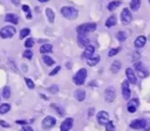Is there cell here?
Masks as SVG:
<instances>
[{"label":"cell","mask_w":150,"mask_h":131,"mask_svg":"<svg viewBox=\"0 0 150 131\" xmlns=\"http://www.w3.org/2000/svg\"><path fill=\"white\" fill-rule=\"evenodd\" d=\"M61 14L69 20H74L79 15V11L73 6H64L61 9Z\"/></svg>","instance_id":"6da1fadb"},{"label":"cell","mask_w":150,"mask_h":131,"mask_svg":"<svg viewBox=\"0 0 150 131\" xmlns=\"http://www.w3.org/2000/svg\"><path fill=\"white\" fill-rule=\"evenodd\" d=\"M96 23L81 24V25H79L76 28L78 33H81V34H87L91 32L96 31Z\"/></svg>","instance_id":"7a4b0ae2"},{"label":"cell","mask_w":150,"mask_h":131,"mask_svg":"<svg viewBox=\"0 0 150 131\" xmlns=\"http://www.w3.org/2000/svg\"><path fill=\"white\" fill-rule=\"evenodd\" d=\"M87 76V71L86 69L82 68V69L79 70L73 77V82L75 83V85L82 86L85 83Z\"/></svg>","instance_id":"3957f363"},{"label":"cell","mask_w":150,"mask_h":131,"mask_svg":"<svg viewBox=\"0 0 150 131\" xmlns=\"http://www.w3.org/2000/svg\"><path fill=\"white\" fill-rule=\"evenodd\" d=\"M16 33V29L11 26H6L0 30V37L3 39H8L13 37Z\"/></svg>","instance_id":"277c9868"},{"label":"cell","mask_w":150,"mask_h":131,"mask_svg":"<svg viewBox=\"0 0 150 131\" xmlns=\"http://www.w3.org/2000/svg\"><path fill=\"white\" fill-rule=\"evenodd\" d=\"M120 19H121V22L124 24V25H129V24L132 22L133 15H132L131 11L128 8H124L122 11V13L120 14Z\"/></svg>","instance_id":"5b68a950"},{"label":"cell","mask_w":150,"mask_h":131,"mask_svg":"<svg viewBox=\"0 0 150 131\" xmlns=\"http://www.w3.org/2000/svg\"><path fill=\"white\" fill-rule=\"evenodd\" d=\"M134 68H135V70H136L138 76H139L140 78H146L148 75L147 70V69H146V67H145L143 63H141V62L135 63H134Z\"/></svg>","instance_id":"8992f818"},{"label":"cell","mask_w":150,"mask_h":131,"mask_svg":"<svg viewBox=\"0 0 150 131\" xmlns=\"http://www.w3.org/2000/svg\"><path fill=\"white\" fill-rule=\"evenodd\" d=\"M96 119H97V122L100 125L106 126V124L110 122V115L106 111L102 110L97 114Z\"/></svg>","instance_id":"52a82bcc"},{"label":"cell","mask_w":150,"mask_h":131,"mask_svg":"<svg viewBox=\"0 0 150 131\" xmlns=\"http://www.w3.org/2000/svg\"><path fill=\"white\" fill-rule=\"evenodd\" d=\"M116 98V90L112 86H109L104 91V100L108 103H111Z\"/></svg>","instance_id":"ba28073f"},{"label":"cell","mask_w":150,"mask_h":131,"mask_svg":"<svg viewBox=\"0 0 150 131\" xmlns=\"http://www.w3.org/2000/svg\"><path fill=\"white\" fill-rule=\"evenodd\" d=\"M56 119L53 117V116H46L42 122V127L43 129L45 130H48V129H50L51 128H53L56 124Z\"/></svg>","instance_id":"9c48e42d"},{"label":"cell","mask_w":150,"mask_h":131,"mask_svg":"<svg viewBox=\"0 0 150 131\" xmlns=\"http://www.w3.org/2000/svg\"><path fill=\"white\" fill-rule=\"evenodd\" d=\"M122 94H123V98L125 100H128L131 97V90L129 86V81L128 80H124L122 83Z\"/></svg>","instance_id":"30bf717a"},{"label":"cell","mask_w":150,"mask_h":131,"mask_svg":"<svg viewBox=\"0 0 150 131\" xmlns=\"http://www.w3.org/2000/svg\"><path fill=\"white\" fill-rule=\"evenodd\" d=\"M147 124V121L145 119H136V120H133L131 123H130V128H133V129H142L145 128Z\"/></svg>","instance_id":"8fae6325"},{"label":"cell","mask_w":150,"mask_h":131,"mask_svg":"<svg viewBox=\"0 0 150 131\" xmlns=\"http://www.w3.org/2000/svg\"><path fill=\"white\" fill-rule=\"evenodd\" d=\"M77 42L80 47H86L87 45H89V39L87 37V34L78 33Z\"/></svg>","instance_id":"7c38bea8"},{"label":"cell","mask_w":150,"mask_h":131,"mask_svg":"<svg viewBox=\"0 0 150 131\" xmlns=\"http://www.w3.org/2000/svg\"><path fill=\"white\" fill-rule=\"evenodd\" d=\"M125 75L127 78V80L129 81L130 84L135 85L137 83V77L134 73V71L132 68H127L125 70Z\"/></svg>","instance_id":"4fadbf2b"},{"label":"cell","mask_w":150,"mask_h":131,"mask_svg":"<svg viewBox=\"0 0 150 131\" xmlns=\"http://www.w3.org/2000/svg\"><path fill=\"white\" fill-rule=\"evenodd\" d=\"M73 126V118H66L65 120L61 123L60 131H69Z\"/></svg>","instance_id":"5bb4252c"},{"label":"cell","mask_w":150,"mask_h":131,"mask_svg":"<svg viewBox=\"0 0 150 131\" xmlns=\"http://www.w3.org/2000/svg\"><path fill=\"white\" fill-rule=\"evenodd\" d=\"M138 106H139V100L137 99H133L127 104V111L131 114H133L137 111Z\"/></svg>","instance_id":"9a60e30c"},{"label":"cell","mask_w":150,"mask_h":131,"mask_svg":"<svg viewBox=\"0 0 150 131\" xmlns=\"http://www.w3.org/2000/svg\"><path fill=\"white\" fill-rule=\"evenodd\" d=\"M94 54H95V47L93 45L89 44L85 47V50L82 54V57L85 59H88V58L93 56Z\"/></svg>","instance_id":"2e32d148"},{"label":"cell","mask_w":150,"mask_h":131,"mask_svg":"<svg viewBox=\"0 0 150 131\" xmlns=\"http://www.w3.org/2000/svg\"><path fill=\"white\" fill-rule=\"evenodd\" d=\"M147 42V38L144 36V35H140L136 38V40L134 41V46L137 49H141L145 46Z\"/></svg>","instance_id":"e0dca14e"},{"label":"cell","mask_w":150,"mask_h":131,"mask_svg":"<svg viewBox=\"0 0 150 131\" xmlns=\"http://www.w3.org/2000/svg\"><path fill=\"white\" fill-rule=\"evenodd\" d=\"M74 97L75 99L79 101V102H81L85 100L86 98V92L83 90V89H78L75 91L74 92Z\"/></svg>","instance_id":"ac0fdd59"},{"label":"cell","mask_w":150,"mask_h":131,"mask_svg":"<svg viewBox=\"0 0 150 131\" xmlns=\"http://www.w3.org/2000/svg\"><path fill=\"white\" fill-rule=\"evenodd\" d=\"M5 19L6 22H10L11 24H14V25L18 24V21H19L18 16L14 13H7Z\"/></svg>","instance_id":"d6986e66"},{"label":"cell","mask_w":150,"mask_h":131,"mask_svg":"<svg viewBox=\"0 0 150 131\" xmlns=\"http://www.w3.org/2000/svg\"><path fill=\"white\" fill-rule=\"evenodd\" d=\"M118 20H117V17L115 15H111L106 21H105V27H112L117 25Z\"/></svg>","instance_id":"ffe728a7"},{"label":"cell","mask_w":150,"mask_h":131,"mask_svg":"<svg viewBox=\"0 0 150 131\" xmlns=\"http://www.w3.org/2000/svg\"><path fill=\"white\" fill-rule=\"evenodd\" d=\"M121 69V63L118 61V60H116V61H114L110 66V70H111V72L114 73V74H117L119 72V70Z\"/></svg>","instance_id":"44dd1931"},{"label":"cell","mask_w":150,"mask_h":131,"mask_svg":"<svg viewBox=\"0 0 150 131\" xmlns=\"http://www.w3.org/2000/svg\"><path fill=\"white\" fill-rule=\"evenodd\" d=\"M100 56L96 55V56H92L88 59H87V63L90 66V67H93L96 66L99 62H100Z\"/></svg>","instance_id":"7402d4cb"},{"label":"cell","mask_w":150,"mask_h":131,"mask_svg":"<svg viewBox=\"0 0 150 131\" xmlns=\"http://www.w3.org/2000/svg\"><path fill=\"white\" fill-rule=\"evenodd\" d=\"M45 13H46V16H47V18H48L49 22L53 23L54 20H55V13H54V11H52V9H50V8H46Z\"/></svg>","instance_id":"603a6c76"},{"label":"cell","mask_w":150,"mask_h":131,"mask_svg":"<svg viewBox=\"0 0 150 131\" xmlns=\"http://www.w3.org/2000/svg\"><path fill=\"white\" fill-rule=\"evenodd\" d=\"M52 51V45L51 44H43L40 47V52L42 54L50 53Z\"/></svg>","instance_id":"cb8c5ba5"},{"label":"cell","mask_w":150,"mask_h":131,"mask_svg":"<svg viewBox=\"0 0 150 131\" xmlns=\"http://www.w3.org/2000/svg\"><path fill=\"white\" fill-rule=\"evenodd\" d=\"M121 1H119V0H115V1H111L109 5H108V10L112 11H114L115 9H117L120 5H121Z\"/></svg>","instance_id":"d4e9b609"},{"label":"cell","mask_w":150,"mask_h":131,"mask_svg":"<svg viewBox=\"0 0 150 131\" xmlns=\"http://www.w3.org/2000/svg\"><path fill=\"white\" fill-rule=\"evenodd\" d=\"M141 0H132L131 4H130V7H131L132 10L137 11V10H139V8L141 7Z\"/></svg>","instance_id":"484cf974"},{"label":"cell","mask_w":150,"mask_h":131,"mask_svg":"<svg viewBox=\"0 0 150 131\" xmlns=\"http://www.w3.org/2000/svg\"><path fill=\"white\" fill-rule=\"evenodd\" d=\"M42 60H43L44 63L46 65H48V66H52L55 63V61L49 55H43L42 56Z\"/></svg>","instance_id":"4316f807"},{"label":"cell","mask_w":150,"mask_h":131,"mask_svg":"<svg viewBox=\"0 0 150 131\" xmlns=\"http://www.w3.org/2000/svg\"><path fill=\"white\" fill-rule=\"evenodd\" d=\"M11 109V106L7 103H5V104H2L0 106V114H6L10 111Z\"/></svg>","instance_id":"83f0119b"},{"label":"cell","mask_w":150,"mask_h":131,"mask_svg":"<svg viewBox=\"0 0 150 131\" xmlns=\"http://www.w3.org/2000/svg\"><path fill=\"white\" fill-rule=\"evenodd\" d=\"M117 38L119 41L123 42L127 39V33H126L125 32H124V31H119L117 33Z\"/></svg>","instance_id":"f1b7e54d"},{"label":"cell","mask_w":150,"mask_h":131,"mask_svg":"<svg viewBox=\"0 0 150 131\" xmlns=\"http://www.w3.org/2000/svg\"><path fill=\"white\" fill-rule=\"evenodd\" d=\"M30 33V29L29 28H23L21 29L20 33V39H24L26 36H28V35Z\"/></svg>","instance_id":"f546056e"},{"label":"cell","mask_w":150,"mask_h":131,"mask_svg":"<svg viewBox=\"0 0 150 131\" xmlns=\"http://www.w3.org/2000/svg\"><path fill=\"white\" fill-rule=\"evenodd\" d=\"M2 94H3V97H4L5 99H9L10 96H11V90H10V87H8V86L4 87Z\"/></svg>","instance_id":"4dcf8cb0"},{"label":"cell","mask_w":150,"mask_h":131,"mask_svg":"<svg viewBox=\"0 0 150 131\" xmlns=\"http://www.w3.org/2000/svg\"><path fill=\"white\" fill-rule=\"evenodd\" d=\"M22 10L24 11L26 13H28V14H27V18H28V19H32V16H31V11H30L29 6H28V5H22Z\"/></svg>","instance_id":"1f68e13d"},{"label":"cell","mask_w":150,"mask_h":131,"mask_svg":"<svg viewBox=\"0 0 150 131\" xmlns=\"http://www.w3.org/2000/svg\"><path fill=\"white\" fill-rule=\"evenodd\" d=\"M121 50V47H117V49H111L110 51H109V56H114V55H118V53H119V51Z\"/></svg>","instance_id":"d6a6232c"},{"label":"cell","mask_w":150,"mask_h":131,"mask_svg":"<svg viewBox=\"0 0 150 131\" xmlns=\"http://www.w3.org/2000/svg\"><path fill=\"white\" fill-rule=\"evenodd\" d=\"M106 131H115V124L112 121H110L106 124Z\"/></svg>","instance_id":"836d02e7"},{"label":"cell","mask_w":150,"mask_h":131,"mask_svg":"<svg viewBox=\"0 0 150 131\" xmlns=\"http://www.w3.org/2000/svg\"><path fill=\"white\" fill-rule=\"evenodd\" d=\"M51 106H52V108H54L57 110V112L59 113L61 116L64 114V109L61 108V106H59V105H56V104H52Z\"/></svg>","instance_id":"e575fe53"},{"label":"cell","mask_w":150,"mask_h":131,"mask_svg":"<svg viewBox=\"0 0 150 131\" xmlns=\"http://www.w3.org/2000/svg\"><path fill=\"white\" fill-rule=\"evenodd\" d=\"M25 82H26V84H27V86L29 89H34V84L33 80H31L30 78H25Z\"/></svg>","instance_id":"d590c367"},{"label":"cell","mask_w":150,"mask_h":131,"mask_svg":"<svg viewBox=\"0 0 150 131\" xmlns=\"http://www.w3.org/2000/svg\"><path fill=\"white\" fill-rule=\"evenodd\" d=\"M34 44V41L33 40V38H28L26 41H25V47H32Z\"/></svg>","instance_id":"8d00e7d4"},{"label":"cell","mask_w":150,"mask_h":131,"mask_svg":"<svg viewBox=\"0 0 150 131\" xmlns=\"http://www.w3.org/2000/svg\"><path fill=\"white\" fill-rule=\"evenodd\" d=\"M23 56H24L25 58H27V59H28V60H30V59L32 58V56H33V52L31 50H26V51H24Z\"/></svg>","instance_id":"74e56055"},{"label":"cell","mask_w":150,"mask_h":131,"mask_svg":"<svg viewBox=\"0 0 150 131\" xmlns=\"http://www.w3.org/2000/svg\"><path fill=\"white\" fill-rule=\"evenodd\" d=\"M48 90H49L50 92L55 94V93H57V92H59V86H51Z\"/></svg>","instance_id":"f35d334b"},{"label":"cell","mask_w":150,"mask_h":131,"mask_svg":"<svg viewBox=\"0 0 150 131\" xmlns=\"http://www.w3.org/2000/svg\"><path fill=\"white\" fill-rule=\"evenodd\" d=\"M60 69H61V67L60 66H57L52 71H51V72L50 73V76H54V75H56L57 72H59V71L60 70Z\"/></svg>","instance_id":"ab89813d"},{"label":"cell","mask_w":150,"mask_h":131,"mask_svg":"<svg viewBox=\"0 0 150 131\" xmlns=\"http://www.w3.org/2000/svg\"><path fill=\"white\" fill-rule=\"evenodd\" d=\"M20 131H34V129L32 128V127H30L28 125H24L21 128Z\"/></svg>","instance_id":"60d3db41"},{"label":"cell","mask_w":150,"mask_h":131,"mask_svg":"<svg viewBox=\"0 0 150 131\" xmlns=\"http://www.w3.org/2000/svg\"><path fill=\"white\" fill-rule=\"evenodd\" d=\"M0 125H1L2 127H5V128H9L10 127V125L7 122H4V121H0Z\"/></svg>","instance_id":"b9f144b4"},{"label":"cell","mask_w":150,"mask_h":131,"mask_svg":"<svg viewBox=\"0 0 150 131\" xmlns=\"http://www.w3.org/2000/svg\"><path fill=\"white\" fill-rule=\"evenodd\" d=\"M95 114V109L94 108H90L88 110V117H91V116H93Z\"/></svg>","instance_id":"7bdbcfd3"},{"label":"cell","mask_w":150,"mask_h":131,"mask_svg":"<svg viewBox=\"0 0 150 131\" xmlns=\"http://www.w3.org/2000/svg\"><path fill=\"white\" fill-rule=\"evenodd\" d=\"M143 129H144V131H150V122H147V124Z\"/></svg>","instance_id":"ee69618b"},{"label":"cell","mask_w":150,"mask_h":131,"mask_svg":"<svg viewBox=\"0 0 150 131\" xmlns=\"http://www.w3.org/2000/svg\"><path fill=\"white\" fill-rule=\"evenodd\" d=\"M11 3H13L15 6H18L20 5V0H11Z\"/></svg>","instance_id":"f6af8a7d"},{"label":"cell","mask_w":150,"mask_h":131,"mask_svg":"<svg viewBox=\"0 0 150 131\" xmlns=\"http://www.w3.org/2000/svg\"><path fill=\"white\" fill-rule=\"evenodd\" d=\"M16 123L21 124V125H27V122L26 121H16Z\"/></svg>","instance_id":"bcb514c9"},{"label":"cell","mask_w":150,"mask_h":131,"mask_svg":"<svg viewBox=\"0 0 150 131\" xmlns=\"http://www.w3.org/2000/svg\"><path fill=\"white\" fill-rule=\"evenodd\" d=\"M39 2H41V3H45V2H48L49 0H38Z\"/></svg>","instance_id":"7dc6e473"},{"label":"cell","mask_w":150,"mask_h":131,"mask_svg":"<svg viewBox=\"0 0 150 131\" xmlns=\"http://www.w3.org/2000/svg\"><path fill=\"white\" fill-rule=\"evenodd\" d=\"M148 1H149V3H150V0H148Z\"/></svg>","instance_id":"c3c4849f"}]
</instances>
